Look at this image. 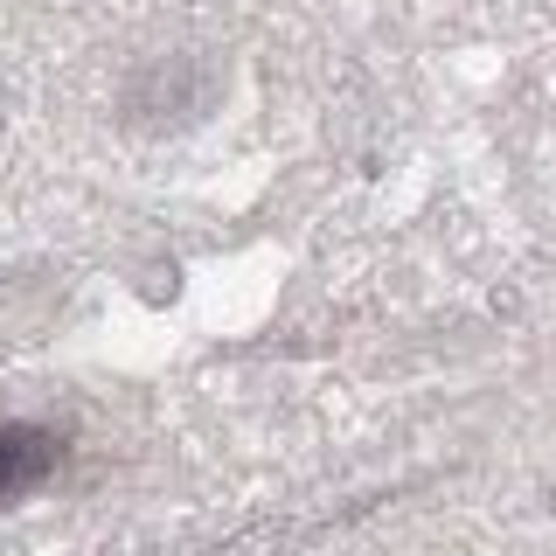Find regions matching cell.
<instances>
[{
  "label": "cell",
  "mask_w": 556,
  "mask_h": 556,
  "mask_svg": "<svg viewBox=\"0 0 556 556\" xmlns=\"http://www.w3.org/2000/svg\"><path fill=\"white\" fill-rule=\"evenodd\" d=\"M63 445L42 425H0V501H22L28 486H42L56 473Z\"/></svg>",
  "instance_id": "6da1fadb"
}]
</instances>
